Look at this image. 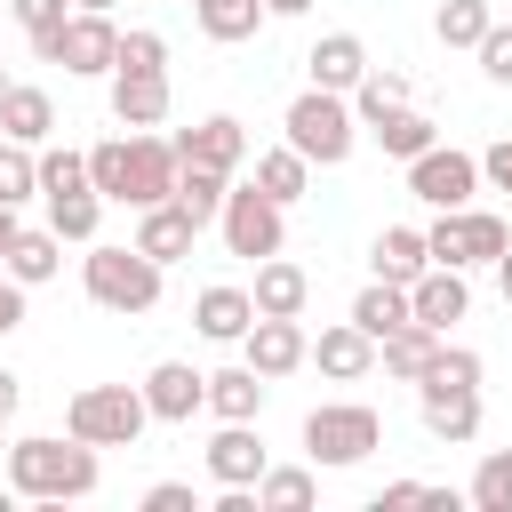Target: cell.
<instances>
[{
	"label": "cell",
	"mask_w": 512,
	"mask_h": 512,
	"mask_svg": "<svg viewBox=\"0 0 512 512\" xmlns=\"http://www.w3.org/2000/svg\"><path fill=\"white\" fill-rule=\"evenodd\" d=\"M288 144H296L312 168L352 160V144H360V112H352V96H336V88H304V96L288 104Z\"/></svg>",
	"instance_id": "obj_4"
},
{
	"label": "cell",
	"mask_w": 512,
	"mask_h": 512,
	"mask_svg": "<svg viewBox=\"0 0 512 512\" xmlns=\"http://www.w3.org/2000/svg\"><path fill=\"white\" fill-rule=\"evenodd\" d=\"M408 192H416L424 208H472V192H480V160L456 152V144H432V152L408 160Z\"/></svg>",
	"instance_id": "obj_10"
},
{
	"label": "cell",
	"mask_w": 512,
	"mask_h": 512,
	"mask_svg": "<svg viewBox=\"0 0 512 512\" xmlns=\"http://www.w3.org/2000/svg\"><path fill=\"white\" fill-rule=\"evenodd\" d=\"M208 408H216L224 424H256V416H264V376H256L248 360H240V368H216V376H208Z\"/></svg>",
	"instance_id": "obj_28"
},
{
	"label": "cell",
	"mask_w": 512,
	"mask_h": 512,
	"mask_svg": "<svg viewBox=\"0 0 512 512\" xmlns=\"http://www.w3.org/2000/svg\"><path fill=\"white\" fill-rule=\"evenodd\" d=\"M368 264H376V280L416 288V280L432 272V240H424L416 224H384V232H376V248H368Z\"/></svg>",
	"instance_id": "obj_19"
},
{
	"label": "cell",
	"mask_w": 512,
	"mask_h": 512,
	"mask_svg": "<svg viewBox=\"0 0 512 512\" xmlns=\"http://www.w3.org/2000/svg\"><path fill=\"white\" fill-rule=\"evenodd\" d=\"M176 160H200V168H240L248 160V128L232 120V112H208V120H192L184 136H176Z\"/></svg>",
	"instance_id": "obj_14"
},
{
	"label": "cell",
	"mask_w": 512,
	"mask_h": 512,
	"mask_svg": "<svg viewBox=\"0 0 512 512\" xmlns=\"http://www.w3.org/2000/svg\"><path fill=\"white\" fill-rule=\"evenodd\" d=\"M64 184H88V152H40V192H64Z\"/></svg>",
	"instance_id": "obj_40"
},
{
	"label": "cell",
	"mask_w": 512,
	"mask_h": 512,
	"mask_svg": "<svg viewBox=\"0 0 512 512\" xmlns=\"http://www.w3.org/2000/svg\"><path fill=\"white\" fill-rule=\"evenodd\" d=\"M72 8H104V16H112V0H72Z\"/></svg>",
	"instance_id": "obj_49"
},
{
	"label": "cell",
	"mask_w": 512,
	"mask_h": 512,
	"mask_svg": "<svg viewBox=\"0 0 512 512\" xmlns=\"http://www.w3.org/2000/svg\"><path fill=\"white\" fill-rule=\"evenodd\" d=\"M416 408H424V432L448 448L480 432V384H416Z\"/></svg>",
	"instance_id": "obj_13"
},
{
	"label": "cell",
	"mask_w": 512,
	"mask_h": 512,
	"mask_svg": "<svg viewBox=\"0 0 512 512\" xmlns=\"http://www.w3.org/2000/svg\"><path fill=\"white\" fill-rule=\"evenodd\" d=\"M376 440H384V416H376L368 400H320V408L304 416V456H312V464H328V472L360 464Z\"/></svg>",
	"instance_id": "obj_6"
},
{
	"label": "cell",
	"mask_w": 512,
	"mask_h": 512,
	"mask_svg": "<svg viewBox=\"0 0 512 512\" xmlns=\"http://www.w3.org/2000/svg\"><path fill=\"white\" fill-rule=\"evenodd\" d=\"M480 72H488L496 88H512V24H488V32H480Z\"/></svg>",
	"instance_id": "obj_39"
},
{
	"label": "cell",
	"mask_w": 512,
	"mask_h": 512,
	"mask_svg": "<svg viewBox=\"0 0 512 512\" xmlns=\"http://www.w3.org/2000/svg\"><path fill=\"white\" fill-rule=\"evenodd\" d=\"M16 232H24V224H16V208L0 200V256H8V240H16Z\"/></svg>",
	"instance_id": "obj_46"
},
{
	"label": "cell",
	"mask_w": 512,
	"mask_h": 512,
	"mask_svg": "<svg viewBox=\"0 0 512 512\" xmlns=\"http://www.w3.org/2000/svg\"><path fill=\"white\" fill-rule=\"evenodd\" d=\"M264 440H256V424H224L216 440H208V472H216V488H256L264 480Z\"/></svg>",
	"instance_id": "obj_17"
},
{
	"label": "cell",
	"mask_w": 512,
	"mask_h": 512,
	"mask_svg": "<svg viewBox=\"0 0 512 512\" xmlns=\"http://www.w3.org/2000/svg\"><path fill=\"white\" fill-rule=\"evenodd\" d=\"M192 328H200L208 344H240V336L256 328V296H248V288H232V280H216V288H200V296H192Z\"/></svg>",
	"instance_id": "obj_15"
},
{
	"label": "cell",
	"mask_w": 512,
	"mask_h": 512,
	"mask_svg": "<svg viewBox=\"0 0 512 512\" xmlns=\"http://www.w3.org/2000/svg\"><path fill=\"white\" fill-rule=\"evenodd\" d=\"M56 264H64V232H56V224H48V232H16V240H8V256H0V272H8V280H24V288L56 280Z\"/></svg>",
	"instance_id": "obj_27"
},
{
	"label": "cell",
	"mask_w": 512,
	"mask_h": 512,
	"mask_svg": "<svg viewBox=\"0 0 512 512\" xmlns=\"http://www.w3.org/2000/svg\"><path fill=\"white\" fill-rule=\"evenodd\" d=\"M144 424H152L144 384H88V392H72V408H64V432L88 440V448H136Z\"/></svg>",
	"instance_id": "obj_3"
},
{
	"label": "cell",
	"mask_w": 512,
	"mask_h": 512,
	"mask_svg": "<svg viewBox=\"0 0 512 512\" xmlns=\"http://www.w3.org/2000/svg\"><path fill=\"white\" fill-rule=\"evenodd\" d=\"M408 312H416L424 328H440V336H448V320H464V312H472V288H464V272H456V264H432V272L408 288Z\"/></svg>",
	"instance_id": "obj_20"
},
{
	"label": "cell",
	"mask_w": 512,
	"mask_h": 512,
	"mask_svg": "<svg viewBox=\"0 0 512 512\" xmlns=\"http://www.w3.org/2000/svg\"><path fill=\"white\" fill-rule=\"evenodd\" d=\"M8 416H16V376L0 368V424H8Z\"/></svg>",
	"instance_id": "obj_45"
},
{
	"label": "cell",
	"mask_w": 512,
	"mask_h": 512,
	"mask_svg": "<svg viewBox=\"0 0 512 512\" xmlns=\"http://www.w3.org/2000/svg\"><path fill=\"white\" fill-rule=\"evenodd\" d=\"M480 176H488V184H496V192H512V136H504V144H488V152H480Z\"/></svg>",
	"instance_id": "obj_43"
},
{
	"label": "cell",
	"mask_w": 512,
	"mask_h": 512,
	"mask_svg": "<svg viewBox=\"0 0 512 512\" xmlns=\"http://www.w3.org/2000/svg\"><path fill=\"white\" fill-rule=\"evenodd\" d=\"M48 128H56V104H48V88H32V80H8V96H0V136H16V144H48Z\"/></svg>",
	"instance_id": "obj_26"
},
{
	"label": "cell",
	"mask_w": 512,
	"mask_h": 512,
	"mask_svg": "<svg viewBox=\"0 0 512 512\" xmlns=\"http://www.w3.org/2000/svg\"><path fill=\"white\" fill-rule=\"evenodd\" d=\"M32 56H40V64H64V72H80V80H96V72L120 64V24H112L104 8H72L56 32L32 40Z\"/></svg>",
	"instance_id": "obj_7"
},
{
	"label": "cell",
	"mask_w": 512,
	"mask_h": 512,
	"mask_svg": "<svg viewBox=\"0 0 512 512\" xmlns=\"http://www.w3.org/2000/svg\"><path fill=\"white\" fill-rule=\"evenodd\" d=\"M304 184H312V160H304L296 144H272V152H256V192H272V200L288 208V200H304Z\"/></svg>",
	"instance_id": "obj_32"
},
{
	"label": "cell",
	"mask_w": 512,
	"mask_h": 512,
	"mask_svg": "<svg viewBox=\"0 0 512 512\" xmlns=\"http://www.w3.org/2000/svg\"><path fill=\"white\" fill-rule=\"evenodd\" d=\"M304 504H312V472H304V464H264L256 512H304Z\"/></svg>",
	"instance_id": "obj_34"
},
{
	"label": "cell",
	"mask_w": 512,
	"mask_h": 512,
	"mask_svg": "<svg viewBox=\"0 0 512 512\" xmlns=\"http://www.w3.org/2000/svg\"><path fill=\"white\" fill-rule=\"evenodd\" d=\"M16 328H24V280L0 272V336H16Z\"/></svg>",
	"instance_id": "obj_44"
},
{
	"label": "cell",
	"mask_w": 512,
	"mask_h": 512,
	"mask_svg": "<svg viewBox=\"0 0 512 512\" xmlns=\"http://www.w3.org/2000/svg\"><path fill=\"white\" fill-rule=\"evenodd\" d=\"M192 240H200V224H192L176 200H160V208H136V248H144L152 264H176V256H192Z\"/></svg>",
	"instance_id": "obj_23"
},
{
	"label": "cell",
	"mask_w": 512,
	"mask_h": 512,
	"mask_svg": "<svg viewBox=\"0 0 512 512\" xmlns=\"http://www.w3.org/2000/svg\"><path fill=\"white\" fill-rule=\"evenodd\" d=\"M248 296H256V312H272V320H304V304H312V280H304V264H288V256H264Z\"/></svg>",
	"instance_id": "obj_24"
},
{
	"label": "cell",
	"mask_w": 512,
	"mask_h": 512,
	"mask_svg": "<svg viewBox=\"0 0 512 512\" xmlns=\"http://www.w3.org/2000/svg\"><path fill=\"white\" fill-rule=\"evenodd\" d=\"M160 272L168 264H152L136 240L128 248H88V264H80V280H88V296L104 312H152L160 304Z\"/></svg>",
	"instance_id": "obj_5"
},
{
	"label": "cell",
	"mask_w": 512,
	"mask_h": 512,
	"mask_svg": "<svg viewBox=\"0 0 512 512\" xmlns=\"http://www.w3.org/2000/svg\"><path fill=\"white\" fill-rule=\"evenodd\" d=\"M224 192H232V176H224V168H200V160H184L168 200H176L192 224H216V216H224Z\"/></svg>",
	"instance_id": "obj_29"
},
{
	"label": "cell",
	"mask_w": 512,
	"mask_h": 512,
	"mask_svg": "<svg viewBox=\"0 0 512 512\" xmlns=\"http://www.w3.org/2000/svg\"><path fill=\"white\" fill-rule=\"evenodd\" d=\"M0 96H8V72H0Z\"/></svg>",
	"instance_id": "obj_50"
},
{
	"label": "cell",
	"mask_w": 512,
	"mask_h": 512,
	"mask_svg": "<svg viewBox=\"0 0 512 512\" xmlns=\"http://www.w3.org/2000/svg\"><path fill=\"white\" fill-rule=\"evenodd\" d=\"M96 480H104V464H96V448L72 440V432H64V440L32 432V440L8 448V488L32 496V504H80V496H96Z\"/></svg>",
	"instance_id": "obj_2"
},
{
	"label": "cell",
	"mask_w": 512,
	"mask_h": 512,
	"mask_svg": "<svg viewBox=\"0 0 512 512\" xmlns=\"http://www.w3.org/2000/svg\"><path fill=\"white\" fill-rule=\"evenodd\" d=\"M192 16H200V32H208V40H224V48H232V40H256V24H264L272 8H264V0H192Z\"/></svg>",
	"instance_id": "obj_33"
},
{
	"label": "cell",
	"mask_w": 512,
	"mask_h": 512,
	"mask_svg": "<svg viewBox=\"0 0 512 512\" xmlns=\"http://www.w3.org/2000/svg\"><path fill=\"white\" fill-rule=\"evenodd\" d=\"M264 8H272V16H304L312 0H264Z\"/></svg>",
	"instance_id": "obj_48"
},
{
	"label": "cell",
	"mask_w": 512,
	"mask_h": 512,
	"mask_svg": "<svg viewBox=\"0 0 512 512\" xmlns=\"http://www.w3.org/2000/svg\"><path fill=\"white\" fill-rule=\"evenodd\" d=\"M432 352H440V328H424V320H408V328H392V336L376 344V368H384L392 384H424V368H432Z\"/></svg>",
	"instance_id": "obj_25"
},
{
	"label": "cell",
	"mask_w": 512,
	"mask_h": 512,
	"mask_svg": "<svg viewBox=\"0 0 512 512\" xmlns=\"http://www.w3.org/2000/svg\"><path fill=\"white\" fill-rule=\"evenodd\" d=\"M424 240H432V264L472 272V264H496V256L512 248V224H504L496 208H440V224H432Z\"/></svg>",
	"instance_id": "obj_9"
},
{
	"label": "cell",
	"mask_w": 512,
	"mask_h": 512,
	"mask_svg": "<svg viewBox=\"0 0 512 512\" xmlns=\"http://www.w3.org/2000/svg\"><path fill=\"white\" fill-rule=\"evenodd\" d=\"M8 16H16L32 40H40V32H56V24L72 16V0H8Z\"/></svg>",
	"instance_id": "obj_41"
},
{
	"label": "cell",
	"mask_w": 512,
	"mask_h": 512,
	"mask_svg": "<svg viewBox=\"0 0 512 512\" xmlns=\"http://www.w3.org/2000/svg\"><path fill=\"white\" fill-rule=\"evenodd\" d=\"M464 496H472V512H512V448H488Z\"/></svg>",
	"instance_id": "obj_37"
},
{
	"label": "cell",
	"mask_w": 512,
	"mask_h": 512,
	"mask_svg": "<svg viewBox=\"0 0 512 512\" xmlns=\"http://www.w3.org/2000/svg\"><path fill=\"white\" fill-rule=\"evenodd\" d=\"M304 72H312V88L352 96V88L368 80V48H360V32H320V48L304 56Z\"/></svg>",
	"instance_id": "obj_18"
},
{
	"label": "cell",
	"mask_w": 512,
	"mask_h": 512,
	"mask_svg": "<svg viewBox=\"0 0 512 512\" xmlns=\"http://www.w3.org/2000/svg\"><path fill=\"white\" fill-rule=\"evenodd\" d=\"M176 144L168 136H152V128H128V136H104V144H88V184L104 192V200H128V208H160L168 192H176Z\"/></svg>",
	"instance_id": "obj_1"
},
{
	"label": "cell",
	"mask_w": 512,
	"mask_h": 512,
	"mask_svg": "<svg viewBox=\"0 0 512 512\" xmlns=\"http://www.w3.org/2000/svg\"><path fill=\"white\" fill-rule=\"evenodd\" d=\"M240 352H248V368H256L264 384H280V376H296V368L312 360V336H304V320H272V312H256V328L240 336Z\"/></svg>",
	"instance_id": "obj_11"
},
{
	"label": "cell",
	"mask_w": 512,
	"mask_h": 512,
	"mask_svg": "<svg viewBox=\"0 0 512 512\" xmlns=\"http://www.w3.org/2000/svg\"><path fill=\"white\" fill-rule=\"evenodd\" d=\"M496 288H504V304H512V248L496 256Z\"/></svg>",
	"instance_id": "obj_47"
},
{
	"label": "cell",
	"mask_w": 512,
	"mask_h": 512,
	"mask_svg": "<svg viewBox=\"0 0 512 512\" xmlns=\"http://www.w3.org/2000/svg\"><path fill=\"white\" fill-rule=\"evenodd\" d=\"M360 128L392 152V160H416V152H432L440 136H432V120L416 112V104H376V112H360Z\"/></svg>",
	"instance_id": "obj_22"
},
{
	"label": "cell",
	"mask_w": 512,
	"mask_h": 512,
	"mask_svg": "<svg viewBox=\"0 0 512 512\" xmlns=\"http://www.w3.org/2000/svg\"><path fill=\"white\" fill-rule=\"evenodd\" d=\"M112 72H168V40L160 32H120V64Z\"/></svg>",
	"instance_id": "obj_38"
},
{
	"label": "cell",
	"mask_w": 512,
	"mask_h": 512,
	"mask_svg": "<svg viewBox=\"0 0 512 512\" xmlns=\"http://www.w3.org/2000/svg\"><path fill=\"white\" fill-rule=\"evenodd\" d=\"M216 232H224V248H232V256L264 264V256H280V240H288V208H280L272 192H256V184H232V192H224Z\"/></svg>",
	"instance_id": "obj_8"
},
{
	"label": "cell",
	"mask_w": 512,
	"mask_h": 512,
	"mask_svg": "<svg viewBox=\"0 0 512 512\" xmlns=\"http://www.w3.org/2000/svg\"><path fill=\"white\" fill-rule=\"evenodd\" d=\"M144 408H152V424H192V416L208 408V376H200L192 360H160V368L144 376Z\"/></svg>",
	"instance_id": "obj_12"
},
{
	"label": "cell",
	"mask_w": 512,
	"mask_h": 512,
	"mask_svg": "<svg viewBox=\"0 0 512 512\" xmlns=\"http://www.w3.org/2000/svg\"><path fill=\"white\" fill-rule=\"evenodd\" d=\"M40 192V152L32 144H16V136H0V200L8 208H24Z\"/></svg>",
	"instance_id": "obj_36"
},
{
	"label": "cell",
	"mask_w": 512,
	"mask_h": 512,
	"mask_svg": "<svg viewBox=\"0 0 512 512\" xmlns=\"http://www.w3.org/2000/svg\"><path fill=\"white\" fill-rule=\"evenodd\" d=\"M496 16H488V0H440V16H432V32H440V48H480V32H488Z\"/></svg>",
	"instance_id": "obj_35"
},
{
	"label": "cell",
	"mask_w": 512,
	"mask_h": 512,
	"mask_svg": "<svg viewBox=\"0 0 512 512\" xmlns=\"http://www.w3.org/2000/svg\"><path fill=\"white\" fill-rule=\"evenodd\" d=\"M112 120L120 128H160L168 120V72H112Z\"/></svg>",
	"instance_id": "obj_21"
},
{
	"label": "cell",
	"mask_w": 512,
	"mask_h": 512,
	"mask_svg": "<svg viewBox=\"0 0 512 512\" xmlns=\"http://www.w3.org/2000/svg\"><path fill=\"white\" fill-rule=\"evenodd\" d=\"M352 320H360V328L384 344V336H392V328H408L416 312H408V288H400V280H368V288L352 296Z\"/></svg>",
	"instance_id": "obj_31"
},
{
	"label": "cell",
	"mask_w": 512,
	"mask_h": 512,
	"mask_svg": "<svg viewBox=\"0 0 512 512\" xmlns=\"http://www.w3.org/2000/svg\"><path fill=\"white\" fill-rule=\"evenodd\" d=\"M40 200H48V224L64 240H96V224H104V192L96 184H64V192H40Z\"/></svg>",
	"instance_id": "obj_30"
},
{
	"label": "cell",
	"mask_w": 512,
	"mask_h": 512,
	"mask_svg": "<svg viewBox=\"0 0 512 512\" xmlns=\"http://www.w3.org/2000/svg\"><path fill=\"white\" fill-rule=\"evenodd\" d=\"M144 512H200V504H192L184 480H152V488H144Z\"/></svg>",
	"instance_id": "obj_42"
},
{
	"label": "cell",
	"mask_w": 512,
	"mask_h": 512,
	"mask_svg": "<svg viewBox=\"0 0 512 512\" xmlns=\"http://www.w3.org/2000/svg\"><path fill=\"white\" fill-rule=\"evenodd\" d=\"M312 360H320V376H328V384H360V376L376 368V336H368L360 320H336V328H320V336H312Z\"/></svg>",
	"instance_id": "obj_16"
}]
</instances>
